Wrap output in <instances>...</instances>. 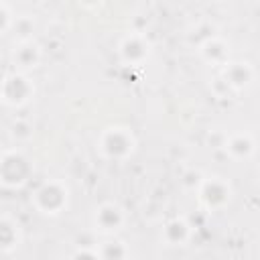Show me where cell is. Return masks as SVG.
Instances as JSON below:
<instances>
[{"label": "cell", "instance_id": "d6986e66", "mask_svg": "<svg viewBox=\"0 0 260 260\" xmlns=\"http://www.w3.org/2000/svg\"><path fill=\"white\" fill-rule=\"evenodd\" d=\"M71 256H73V258H100V256H98V246H91V248H77Z\"/></svg>", "mask_w": 260, "mask_h": 260}, {"label": "cell", "instance_id": "6da1fadb", "mask_svg": "<svg viewBox=\"0 0 260 260\" xmlns=\"http://www.w3.org/2000/svg\"><path fill=\"white\" fill-rule=\"evenodd\" d=\"M95 146L104 160L126 162L136 152L138 140H136V134L132 132V128L122 126V124H110L100 132Z\"/></svg>", "mask_w": 260, "mask_h": 260}, {"label": "cell", "instance_id": "ac0fdd59", "mask_svg": "<svg viewBox=\"0 0 260 260\" xmlns=\"http://www.w3.org/2000/svg\"><path fill=\"white\" fill-rule=\"evenodd\" d=\"M12 22H14V12H12V8H10L6 2H0V37L6 35V32H10Z\"/></svg>", "mask_w": 260, "mask_h": 260}, {"label": "cell", "instance_id": "8992f818", "mask_svg": "<svg viewBox=\"0 0 260 260\" xmlns=\"http://www.w3.org/2000/svg\"><path fill=\"white\" fill-rule=\"evenodd\" d=\"M91 223L100 236H116L128 225V211L118 201H104L93 209Z\"/></svg>", "mask_w": 260, "mask_h": 260}, {"label": "cell", "instance_id": "7a4b0ae2", "mask_svg": "<svg viewBox=\"0 0 260 260\" xmlns=\"http://www.w3.org/2000/svg\"><path fill=\"white\" fill-rule=\"evenodd\" d=\"M35 175V162L20 146H12L0 152V187L22 189Z\"/></svg>", "mask_w": 260, "mask_h": 260}, {"label": "cell", "instance_id": "ba28073f", "mask_svg": "<svg viewBox=\"0 0 260 260\" xmlns=\"http://www.w3.org/2000/svg\"><path fill=\"white\" fill-rule=\"evenodd\" d=\"M219 77L225 81V85L230 87L232 93H242L246 89H250L256 81V67L250 61H242V59H230L221 69H219Z\"/></svg>", "mask_w": 260, "mask_h": 260}, {"label": "cell", "instance_id": "5bb4252c", "mask_svg": "<svg viewBox=\"0 0 260 260\" xmlns=\"http://www.w3.org/2000/svg\"><path fill=\"white\" fill-rule=\"evenodd\" d=\"M98 256L104 260H122V258H130V248L122 240L108 236V240L98 246Z\"/></svg>", "mask_w": 260, "mask_h": 260}, {"label": "cell", "instance_id": "3957f363", "mask_svg": "<svg viewBox=\"0 0 260 260\" xmlns=\"http://www.w3.org/2000/svg\"><path fill=\"white\" fill-rule=\"evenodd\" d=\"M71 199V189L63 179H47L43 181L30 195L32 207L41 215L57 217L69 207Z\"/></svg>", "mask_w": 260, "mask_h": 260}, {"label": "cell", "instance_id": "277c9868", "mask_svg": "<svg viewBox=\"0 0 260 260\" xmlns=\"http://www.w3.org/2000/svg\"><path fill=\"white\" fill-rule=\"evenodd\" d=\"M199 205L207 213L223 211L232 199H234V187L232 183L221 175H203L199 187L195 189Z\"/></svg>", "mask_w": 260, "mask_h": 260}, {"label": "cell", "instance_id": "52a82bcc", "mask_svg": "<svg viewBox=\"0 0 260 260\" xmlns=\"http://www.w3.org/2000/svg\"><path fill=\"white\" fill-rule=\"evenodd\" d=\"M152 55V43L144 32L132 30L124 35L118 43V57L126 67H140Z\"/></svg>", "mask_w": 260, "mask_h": 260}, {"label": "cell", "instance_id": "30bf717a", "mask_svg": "<svg viewBox=\"0 0 260 260\" xmlns=\"http://www.w3.org/2000/svg\"><path fill=\"white\" fill-rule=\"evenodd\" d=\"M43 61V49L35 39L28 41H16L12 45L10 51V63L14 65L16 71H24L30 73L32 69H37Z\"/></svg>", "mask_w": 260, "mask_h": 260}, {"label": "cell", "instance_id": "5b68a950", "mask_svg": "<svg viewBox=\"0 0 260 260\" xmlns=\"http://www.w3.org/2000/svg\"><path fill=\"white\" fill-rule=\"evenodd\" d=\"M37 95V85L32 81V77L24 71H8L2 79H0V102L8 108L20 110L24 106H28Z\"/></svg>", "mask_w": 260, "mask_h": 260}, {"label": "cell", "instance_id": "2e32d148", "mask_svg": "<svg viewBox=\"0 0 260 260\" xmlns=\"http://www.w3.org/2000/svg\"><path fill=\"white\" fill-rule=\"evenodd\" d=\"M32 134H35L32 124H30L28 120H24V118H18V120H14V122L10 124V138H12L16 144L28 142V140L32 138Z\"/></svg>", "mask_w": 260, "mask_h": 260}, {"label": "cell", "instance_id": "7c38bea8", "mask_svg": "<svg viewBox=\"0 0 260 260\" xmlns=\"http://www.w3.org/2000/svg\"><path fill=\"white\" fill-rule=\"evenodd\" d=\"M191 238H193V225L183 215H175V217L167 219L160 230V242L171 248L187 246L191 242Z\"/></svg>", "mask_w": 260, "mask_h": 260}, {"label": "cell", "instance_id": "ffe728a7", "mask_svg": "<svg viewBox=\"0 0 260 260\" xmlns=\"http://www.w3.org/2000/svg\"><path fill=\"white\" fill-rule=\"evenodd\" d=\"M81 4H85V6H98L102 0H79Z\"/></svg>", "mask_w": 260, "mask_h": 260}, {"label": "cell", "instance_id": "e0dca14e", "mask_svg": "<svg viewBox=\"0 0 260 260\" xmlns=\"http://www.w3.org/2000/svg\"><path fill=\"white\" fill-rule=\"evenodd\" d=\"M203 175H205L203 171H199V169L191 167V169H187V171L183 173V177H181V183H183V187H185V189H189V191H195V189L199 187V183H201Z\"/></svg>", "mask_w": 260, "mask_h": 260}, {"label": "cell", "instance_id": "8fae6325", "mask_svg": "<svg viewBox=\"0 0 260 260\" xmlns=\"http://www.w3.org/2000/svg\"><path fill=\"white\" fill-rule=\"evenodd\" d=\"M197 55L201 57L203 63L221 69V67L232 59V49H230V43H228L221 35L215 32V35L203 39V41L197 45Z\"/></svg>", "mask_w": 260, "mask_h": 260}, {"label": "cell", "instance_id": "9c48e42d", "mask_svg": "<svg viewBox=\"0 0 260 260\" xmlns=\"http://www.w3.org/2000/svg\"><path fill=\"white\" fill-rule=\"evenodd\" d=\"M221 148L225 150V154L236 160V162H244L254 158L256 154V136L248 130H238V132H230L223 136Z\"/></svg>", "mask_w": 260, "mask_h": 260}, {"label": "cell", "instance_id": "4fadbf2b", "mask_svg": "<svg viewBox=\"0 0 260 260\" xmlns=\"http://www.w3.org/2000/svg\"><path fill=\"white\" fill-rule=\"evenodd\" d=\"M22 244L20 221L10 213H0V254H12Z\"/></svg>", "mask_w": 260, "mask_h": 260}, {"label": "cell", "instance_id": "9a60e30c", "mask_svg": "<svg viewBox=\"0 0 260 260\" xmlns=\"http://www.w3.org/2000/svg\"><path fill=\"white\" fill-rule=\"evenodd\" d=\"M35 28H37L35 20L24 14V16H14V22H12L10 30L14 32L16 41H28V39L35 37Z\"/></svg>", "mask_w": 260, "mask_h": 260}]
</instances>
